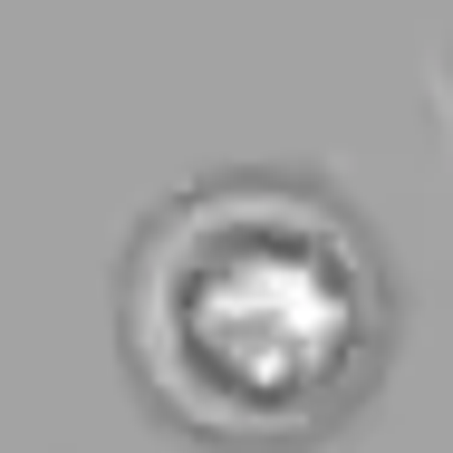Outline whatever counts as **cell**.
<instances>
[{
	"mask_svg": "<svg viewBox=\"0 0 453 453\" xmlns=\"http://www.w3.org/2000/svg\"><path fill=\"white\" fill-rule=\"evenodd\" d=\"M116 366L203 453H319L405 348L395 261L348 183L222 165L155 193L116 242Z\"/></svg>",
	"mask_w": 453,
	"mask_h": 453,
	"instance_id": "cell-1",
	"label": "cell"
}]
</instances>
